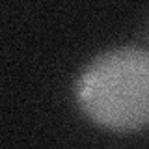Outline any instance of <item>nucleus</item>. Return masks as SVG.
Masks as SVG:
<instances>
[{
    "label": "nucleus",
    "mask_w": 149,
    "mask_h": 149,
    "mask_svg": "<svg viewBox=\"0 0 149 149\" xmlns=\"http://www.w3.org/2000/svg\"><path fill=\"white\" fill-rule=\"evenodd\" d=\"M74 101L91 123L114 132L149 125V50L121 47L91 60L74 82Z\"/></svg>",
    "instance_id": "1"
}]
</instances>
